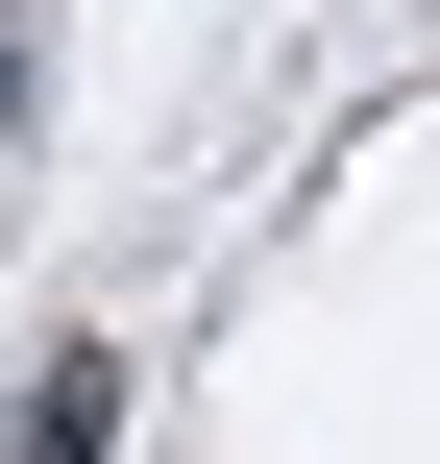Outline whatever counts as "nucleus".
<instances>
[{"mask_svg": "<svg viewBox=\"0 0 440 464\" xmlns=\"http://www.w3.org/2000/svg\"><path fill=\"white\" fill-rule=\"evenodd\" d=\"M0 464H122V343H49L24 416H0Z\"/></svg>", "mask_w": 440, "mask_h": 464, "instance_id": "1", "label": "nucleus"}, {"mask_svg": "<svg viewBox=\"0 0 440 464\" xmlns=\"http://www.w3.org/2000/svg\"><path fill=\"white\" fill-rule=\"evenodd\" d=\"M0 122H24V0H0Z\"/></svg>", "mask_w": 440, "mask_h": 464, "instance_id": "2", "label": "nucleus"}]
</instances>
